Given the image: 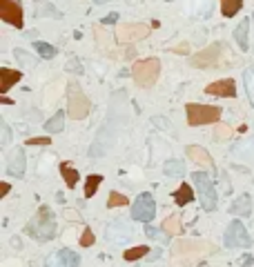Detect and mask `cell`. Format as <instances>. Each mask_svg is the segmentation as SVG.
<instances>
[{
    "instance_id": "9a60e30c",
    "label": "cell",
    "mask_w": 254,
    "mask_h": 267,
    "mask_svg": "<svg viewBox=\"0 0 254 267\" xmlns=\"http://www.w3.org/2000/svg\"><path fill=\"white\" fill-rule=\"evenodd\" d=\"M185 154H187V158H190L196 167H203V169H214V160H212L210 151H207L205 147H201V145H187L185 147Z\"/></svg>"
},
{
    "instance_id": "60d3db41",
    "label": "cell",
    "mask_w": 254,
    "mask_h": 267,
    "mask_svg": "<svg viewBox=\"0 0 254 267\" xmlns=\"http://www.w3.org/2000/svg\"><path fill=\"white\" fill-rule=\"evenodd\" d=\"M9 189H11L9 183H0V196H7V194H9Z\"/></svg>"
},
{
    "instance_id": "e575fe53",
    "label": "cell",
    "mask_w": 254,
    "mask_h": 267,
    "mask_svg": "<svg viewBox=\"0 0 254 267\" xmlns=\"http://www.w3.org/2000/svg\"><path fill=\"white\" fill-rule=\"evenodd\" d=\"M214 136H216L219 140L230 138V136H232V129H230V127H225V125H216V129H214Z\"/></svg>"
},
{
    "instance_id": "52a82bcc",
    "label": "cell",
    "mask_w": 254,
    "mask_h": 267,
    "mask_svg": "<svg viewBox=\"0 0 254 267\" xmlns=\"http://www.w3.org/2000/svg\"><path fill=\"white\" fill-rule=\"evenodd\" d=\"M156 216V203H154V196L150 192L138 194L136 200L132 203V218L138 220V223H150Z\"/></svg>"
},
{
    "instance_id": "d4e9b609",
    "label": "cell",
    "mask_w": 254,
    "mask_h": 267,
    "mask_svg": "<svg viewBox=\"0 0 254 267\" xmlns=\"http://www.w3.org/2000/svg\"><path fill=\"white\" fill-rule=\"evenodd\" d=\"M241 7H243V0H221V13H223L225 18L237 16L241 11Z\"/></svg>"
},
{
    "instance_id": "5b68a950",
    "label": "cell",
    "mask_w": 254,
    "mask_h": 267,
    "mask_svg": "<svg viewBox=\"0 0 254 267\" xmlns=\"http://www.w3.org/2000/svg\"><path fill=\"white\" fill-rule=\"evenodd\" d=\"M192 185L196 187L201 207H203L205 212H214V209H216V203H219L216 187H214V183L207 178V174L205 171H192Z\"/></svg>"
},
{
    "instance_id": "f35d334b",
    "label": "cell",
    "mask_w": 254,
    "mask_h": 267,
    "mask_svg": "<svg viewBox=\"0 0 254 267\" xmlns=\"http://www.w3.org/2000/svg\"><path fill=\"white\" fill-rule=\"evenodd\" d=\"M170 51H174V53H190V47H187V43H180L176 47H172Z\"/></svg>"
},
{
    "instance_id": "f546056e",
    "label": "cell",
    "mask_w": 254,
    "mask_h": 267,
    "mask_svg": "<svg viewBox=\"0 0 254 267\" xmlns=\"http://www.w3.org/2000/svg\"><path fill=\"white\" fill-rule=\"evenodd\" d=\"M33 47H36V51H38L40 58H53V56L58 53L56 47L49 45V43H43V40H36V43H33Z\"/></svg>"
},
{
    "instance_id": "5bb4252c",
    "label": "cell",
    "mask_w": 254,
    "mask_h": 267,
    "mask_svg": "<svg viewBox=\"0 0 254 267\" xmlns=\"http://www.w3.org/2000/svg\"><path fill=\"white\" fill-rule=\"evenodd\" d=\"M27 171V158H25V151L20 149H13L9 156H7V174L13 178H23Z\"/></svg>"
},
{
    "instance_id": "ab89813d",
    "label": "cell",
    "mask_w": 254,
    "mask_h": 267,
    "mask_svg": "<svg viewBox=\"0 0 254 267\" xmlns=\"http://www.w3.org/2000/svg\"><path fill=\"white\" fill-rule=\"evenodd\" d=\"M241 265H243V267H250V265H254V256H250V254L241 256Z\"/></svg>"
},
{
    "instance_id": "ac0fdd59",
    "label": "cell",
    "mask_w": 254,
    "mask_h": 267,
    "mask_svg": "<svg viewBox=\"0 0 254 267\" xmlns=\"http://www.w3.org/2000/svg\"><path fill=\"white\" fill-rule=\"evenodd\" d=\"M33 13H36L38 18H63V13H60L56 7L49 5V3H45V0H36L33 3Z\"/></svg>"
},
{
    "instance_id": "8992f818",
    "label": "cell",
    "mask_w": 254,
    "mask_h": 267,
    "mask_svg": "<svg viewBox=\"0 0 254 267\" xmlns=\"http://www.w3.org/2000/svg\"><path fill=\"white\" fill-rule=\"evenodd\" d=\"M92 109V103H89V98L83 93V89L76 85V83H71L69 85V96H67V113L74 118V120H83L87 113H89Z\"/></svg>"
},
{
    "instance_id": "83f0119b",
    "label": "cell",
    "mask_w": 254,
    "mask_h": 267,
    "mask_svg": "<svg viewBox=\"0 0 254 267\" xmlns=\"http://www.w3.org/2000/svg\"><path fill=\"white\" fill-rule=\"evenodd\" d=\"M100 183H103V176H100V174H92V176H87V180H85V196L92 198L94 194L98 192Z\"/></svg>"
},
{
    "instance_id": "836d02e7",
    "label": "cell",
    "mask_w": 254,
    "mask_h": 267,
    "mask_svg": "<svg viewBox=\"0 0 254 267\" xmlns=\"http://www.w3.org/2000/svg\"><path fill=\"white\" fill-rule=\"evenodd\" d=\"M0 129H3V140H0V145L7 147V145L11 143V129H9V125H7L5 120H3V123H0Z\"/></svg>"
},
{
    "instance_id": "ba28073f",
    "label": "cell",
    "mask_w": 254,
    "mask_h": 267,
    "mask_svg": "<svg viewBox=\"0 0 254 267\" xmlns=\"http://www.w3.org/2000/svg\"><path fill=\"white\" fill-rule=\"evenodd\" d=\"M221 56H223V43H212L210 47L201 49L196 56L190 58V65L196 69H207V67H219Z\"/></svg>"
},
{
    "instance_id": "7bdbcfd3",
    "label": "cell",
    "mask_w": 254,
    "mask_h": 267,
    "mask_svg": "<svg viewBox=\"0 0 254 267\" xmlns=\"http://www.w3.org/2000/svg\"><path fill=\"white\" fill-rule=\"evenodd\" d=\"M92 3H96V5H103V3H110V0H92Z\"/></svg>"
},
{
    "instance_id": "30bf717a",
    "label": "cell",
    "mask_w": 254,
    "mask_h": 267,
    "mask_svg": "<svg viewBox=\"0 0 254 267\" xmlns=\"http://www.w3.org/2000/svg\"><path fill=\"white\" fill-rule=\"evenodd\" d=\"M0 18L5 23L13 25L16 29L25 27V16H23V3L20 0H0Z\"/></svg>"
},
{
    "instance_id": "603a6c76",
    "label": "cell",
    "mask_w": 254,
    "mask_h": 267,
    "mask_svg": "<svg viewBox=\"0 0 254 267\" xmlns=\"http://www.w3.org/2000/svg\"><path fill=\"white\" fill-rule=\"evenodd\" d=\"M60 174H63V178H65V185L69 187V189H74V187L78 185V171L74 169V167L69 163H60Z\"/></svg>"
},
{
    "instance_id": "8fae6325",
    "label": "cell",
    "mask_w": 254,
    "mask_h": 267,
    "mask_svg": "<svg viewBox=\"0 0 254 267\" xmlns=\"http://www.w3.org/2000/svg\"><path fill=\"white\" fill-rule=\"evenodd\" d=\"M150 27L143 25V23H130V25H123L116 29V40L118 43H138L150 36Z\"/></svg>"
},
{
    "instance_id": "3957f363",
    "label": "cell",
    "mask_w": 254,
    "mask_h": 267,
    "mask_svg": "<svg viewBox=\"0 0 254 267\" xmlns=\"http://www.w3.org/2000/svg\"><path fill=\"white\" fill-rule=\"evenodd\" d=\"M185 113H187V125L201 127V125H214V123H219L223 109H221V107H216V105L187 103V105H185Z\"/></svg>"
},
{
    "instance_id": "7c38bea8",
    "label": "cell",
    "mask_w": 254,
    "mask_h": 267,
    "mask_svg": "<svg viewBox=\"0 0 254 267\" xmlns=\"http://www.w3.org/2000/svg\"><path fill=\"white\" fill-rule=\"evenodd\" d=\"M207 96H221V98H234L237 96V83L234 78H221L216 83H210L205 87Z\"/></svg>"
},
{
    "instance_id": "484cf974",
    "label": "cell",
    "mask_w": 254,
    "mask_h": 267,
    "mask_svg": "<svg viewBox=\"0 0 254 267\" xmlns=\"http://www.w3.org/2000/svg\"><path fill=\"white\" fill-rule=\"evenodd\" d=\"M163 171H165V176H172V178H176V176H183L185 174V165L180 163V160H167V163L163 165Z\"/></svg>"
},
{
    "instance_id": "44dd1931",
    "label": "cell",
    "mask_w": 254,
    "mask_h": 267,
    "mask_svg": "<svg viewBox=\"0 0 254 267\" xmlns=\"http://www.w3.org/2000/svg\"><path fill=\"white\" fill-rule=\"evenodd\" d=\"M163 230L170 234V236H178V234H183V220H180L178 214H172V216H167L163 220Z\"/></svg>"
},
{
    "instance_id": "7402d4cb",
    "label": "cell",
    "mask_w": 254,
    "mask_h": 267,
    "mask_svg": "<svg viewBox=\"0 0 254 267\" xmlns=\"http://www.w3.org/2000/svg\"><path fill=\"white\" fill-rule=\"evenodd\" d=\"M65 129V111H56L53 116L45 123V131L47 134H58Z\"/></svg>"
},
{
    "instance_id": "9c48e42d",
    "label": "cell",
    "mask_w": 254,
    "mask_h": 267,
    "mask_svg": "<svg viewBox=\"0 0 254 267\" xmlns=\"http://www.w3.org/2000/svg\"><path fill=\"white\" fill-rule=\"evenodd\" d=\"M223 243L225 247H230V250H234V247H250L252 240H250V234H247L245 225L241 223L239 218H234L230 225H227V230L223 234Z\"/></svg>"
},
{
    "instance_id": "d6a6232c",
    "label": "cell",
    "mask_w": 254,
    "mask_h": 267,
    "mask_svg": "<svg viewBox=\"0 0 254 267\" xmlns=\"http://www.w3.org/2000/svg\"><path fill=\"white\" fill-rule=\"evenodd\" d=\"M65 69L67 71H74V73H83V65H80V60L78 58H69L67 60V65H65Z\"/></svg>"
},
{
    "instance_id": "cb8c5ba5",
    "label": "cell",
    "mask_w": 254,
    "mask_h": 267,
    "mask_svg": "<svg viewBox=\"0 0 254 267\" xmlns=\"http://www.w3.org/2000/svg\"><path fill=\"white\" fill-rule=\"evenodd\" d=\"M145 236L150 240H154V243H158V245L170 243V234H167L165 230H158V227H152V225H145Z\"/></svg>"
},
{
    "instance_id": "74e56055",
    "label": "cell",
    "mask_w": 254,
    "mask_h": 267,
    "mask_svg": "<svg viewBox=\"0 0 254 267\" xmlns=\"http://www.w3.org/2000/svg\"><path fill=\"white\" fill-rule=\"evenodd\" d=\"M100 23H103V25H116V23H118V13H116V11H112L110 16H105L103 20H100Z\"/></svg>"
},
{
    "instance_id": "4316f807",
    "label": "cell",
    "mask_w": 254,
    "mask_h": 267,
    "mask_svg": "<svg viewBox=\"0 0 254 267\" xmlns=\"http://www.w3.org/2000/svg\"><path fill=\"white\" fill-rule=\"evenodd\" d=\"M243 83H245V91H247V98H250V105L254 107V65H250L243 71Z\"/></svg>"
},
{
    "instance_id": "2e32d148",
    "label": "cell",
    "mask_w": 254,
    "mask_h": 267,
    "mask_svg": "<svg viewBox=\"0 0 254 267\" xmlns=\"http://www.w3.org/2000/svg\"><path fill=\"white\" fill-rule=\"evenodd\" d=\"M20 78H23V71L9 69V67H0V83H3V85H0V89H3V93L9 91Z\"/></svg>"
},
{
    "instance_id": "e0dca14e",
    "label": "cell",
    "mask_w": 254,
    "mask_h": 267,
    "mask_svg": "<svg viewBox=\"0 0 254 267\" xmlns=\"http://www.w3.org/2000/svg\"><path fill=\"white\" fill-rule=\"evenodd\" d=\"M230 214L232 216H250L252 214V198L247 196V194H243V196H239L237 200H232Z\"/></svg>"
},
{
    "instance_id": "1f68e13d",
    "label": "cell",
    "mask_w": 254,
    "mask_h": 267,
    "mask_svg": "<svg viewBox=\"0 0 254 267\" xmlns=\"http://www.w3.org/2000/svg\"><path fill=\"white\" fill-rule=\"evenodd\" d=\"M94 243H96V236H94V232L87 227V230L83 232V236H80V245H83V247H92Z\"/></svg>"
},
{
    "instance_id": "b9f144b4",
    "label": "cell",
    "mask_w": 254,
    "mask_h": 267,
    "mask_svg": "<svg viewBox=\"0 0 254 267\" xmlns=\"http://www.w3.org/2000/svg\"><path fill=\"white\" fill-rule=\"evenodd\" d=\"M11 245H13V250H20V247H23V243H20V238H18V236H13V238H11Z\"/></svg>"
},
{
    "instance_id": "8d00e7d4",
    "label": "cell",
    "mask_w": 254,
    "mask_h": 267,
    "mask_svg": "<svg viewBox=\"0 0 254 267\" xmlns=\"http://www.w3.org/2000/svg\"><path fill=\"white\" fill-rule=\"evenodd\" d=\"M16 58H18V60H23V63H25L27 67H33V65H36V60H33L31 56H27V53H25V51H20V49H16Z\"/></svg>"
},
{
    "instance_id": "f1b7e54d",
    "label": "cell",
    "mask_w": 254,
    "mask_h": 267,
    "mask_svg": "<svg viewBox=\"0 0 254 267\" xmlns=\"http://www.w3.org/2000/svg\"><path fill=\"white\" fill-rule=\"evenodd\" d=\"M147 254H150V247L147 245H138V247H132V250H125L123 252V258L125 260H140V258H145Z\"/></svg>"
},
{
    "instance_id": "4dcf8cb0",
    "label": "cell",
    "mask_w": 254,
    "mask_h": 267,
    "mask_svg": "<svg viewBox=\"0 0 254 267\" xmlns=\"http://www.w3.org/2000/svg\"><path fill=\"white\" fill-rule=\"evenodd\" d=\"M130 200H127L125 194H118V192H112L110 198H107V207H127Z\"/></svg>"
},
{
    "instance_id": "ffe728a7",
    "label": "cell",
    "mask_w": 254,
    "mask_h": 267,
    "mask_svg": "<svg viewBox=\"0 0 254 267\" xmlns=\"http://www.w3.org/2000/svg\"><path fill=\"white\" fill-rule=\"evenodd\" d=\"M247 27H250V18H243L239 23V27L234 29V40L239 43V47H241V51H247Z\"/></svg>"
},
{
    "instance_id": "d6986e66",
    "label": "cell",
    "mask_w": 254,
    "mask_h": 267,
    "mask_svg": "<svg viewBox=\"0 0 254 267\" xmlns=\"http://www.w3.org/2000/svg\"><path fill=\"white\" fill-rule=\"evenodd\" d=\"M194 196H196V194H194L192 185H187V183H183V185H180L176 192L172 194V198L176 200V205H178V207H185V205H190L192 200H194Z\"/></svg>"
},
{
    "instance_id": "277c9868",
    "label": "cell",
    "mask_w": 254,
    "mask_h": 267,
    "mask_svg": "<svg viewBox=\"0 0 254 267\" xmlns=\"http://www.w3.org/2000/svg\"><path fill=\"white\" fill-rule=\"evenodd\" d=\"M160 76V60L158 58H143L136 60L132 67V78L138 87H152Z\"/></svg>"
},
{
    "instance_id": "6da1fadb",
    "label": "cell",
    "mask_w": 254,
    "mask_h": 267,
    "mask_svg": "<svg viewBox=\"0 0 254 267\" xmlns=\"http://www.w3.org/2000/svg\"><path fill=\"white\" fill-rule=\"evenodd\" d=\"M27 234L33 240H51L58 234L56 218H53V214L47 205H40L38 212L31 216V220L27 223Z\"/></svg>"
},
{
    "instance_id": "ee69618b",
    "label": "cell",
    "mask_w": 254,
    "mask_h": 267,
    "mask_svg": "<svg viewBox=\"0 0 254 267\" xmlns=\"http://www.w3.org/2000/svg\"><path fill=\"white\" fill-rule=\"evenodd\" d=\"M252 23H254V13H252Z\"/></svg>"
},
{
    "instance_id": "4fadbf2b",
    "label": "cell",
    "mask_w": 254,
    "mask_h": 267,
    "mask_svg": "<svg viewBox=\"0 0 254 267\" xmlns=\"http://www.w3.org/2000/svg\"><path fill=\"white\" fill-rule=\"evenodd\" d=\"M78 265H80V256L76 252L67 250V247L56 254H51L45 263V267H78Z\"/></svg>"
},
{
    "instance_id": "d590c367",
    "label": "cell",
    "mask_w": 254,
    "mask_h": 267,
    "mask_svg": "<svg viewBox=\"0 0 254 267\" xmlns=\"http://www.w3.org/2000/svg\"><path fill=\"white\" fill-rule=\"evenodd\" d=\"M25 143H27V145H49L51 138H49V136H31V138H27Z\"/></svg>"
},
{
    "instance_id": "7a4b0ae2",
    "label": "cell",
    "mask_w": 254,
    "mask_h": 267,
    "mask_svg": "<svg viewBox=\"0 0 254 267\" xmlns=\"http://www.w3.org/2000/svg\"><path fill=\"white\" fill-rule=\"evenodd\" d=\"M207 247L203 240H178L172 245V267H187L192 265L196 258H201L203 254H207Z\"/></svg>"
}]
</instances>
